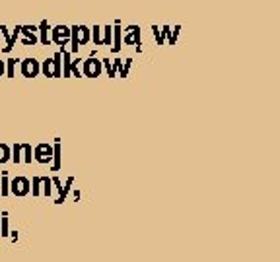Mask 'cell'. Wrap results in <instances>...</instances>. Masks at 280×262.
<instances>
[{
	"instance_id": "7a4b0ae2",
	"label": "cell",
	"mask_w": 280,
	"mask_h": 262,
	"mask_svg": "<svg viewBox=\"0 0 280 262\" xmlns=\"http://www.w3.org/2000/svg\"><path fill=\"white\" fill-rule=\"evenodd\" d=\"M61 60H62L61 51H57V53H55L51 58H47V60H43V62H41V74H43L45 78H62Z\"/></svg>"
},
{
	"instance_id": "7c38bea8",
	"label": "cell",
	"mask_w": 280,
	"mask_h": 262,
	"mask_svg": "<svg viewBox=\"0 0 280 262\" xmlns=\"http://www.w3.org/2000/svg\"><path fill=\"white\" fill-rule=\"evenodd\" d=\"M123 49V28L121 22L117 20L113 26V43H111V53H119Z\"/></svg>"
},
{
	"instance_id": "e0dca14e",
	"label": "cell",
	"mask_w": 280,
	"mask_h": 262,
	"mask_svg": "<svg viewBox=\"0 0 280 262\" xmlns=\"http://www.w3.org/2000/svg\"><path fill=\"white\" fill-rule=\"evenodd\" d=\"M20 28H22V26H16V29H14V31L10 33V37H8V41H6V45L2 47V51H4V53H10V51L14 49L16 41L20 39Z\"/></svg>"
},
{
	"instance_id": "f1b7e54d",
	"label": "cell",
	"mask_w": 280,
	"mask_h": 262,
	"mask_svg": "<svg viewBox=\"0 0 280 262\" xmlns=\"http://www.w3.org/2000/svg\"><path fill=\"white\" fill-rule=\"evenodd\" d=\"M4 72H6V62H4V60H0V78L4 76Z\"/></svg>"
},
{
	"instance_id": "52a82bcc",
	"label": "cell",
	"mask_w": 280,
	"mask_h": 262,
	"mask_svg": "<svg viewBox=\"0 0 280 262\" xmlns=\"http://www.w3.org/2000/svg\"><path fill=\"white\" fill-rule=\"evenodd\" d=\"M31 190V181L28 177H14L10 179V194L22 198V196H28Z\"/></svg>"
},
{
	"instance_id": "8992f818",
	"label": "cell",
	"mask_w": 280,
	"mask_h": 262,
	"mask_svg": "<svg viewBox=\"0 0 280 262\" xmlns=\"http://www.w3.org/2000/svg\"><path fill=\"white\" fill-rule=\"evenodd\" d=\"M33 160L41 165H51L53 161V144H47V142H41L33 148Z\"/></svg>"
},
{
	"instance_id": "7402d4cb",
	"label": "cell",
	"mask_w": 280,
	"mask_h": 262,
	"mask_svg": "<svg viewBox=\"0 0 280 262\" xmlns=\"http://www.w3.org/2000/svg\"><path fill=\"white\" fill-rule=\"evenodd\" d=\"M4 62H6V72H4V74H6L8 78H16V64H18L20 60H18V58H8V60H4Z\"/></svg>"
},
{
	"instance_id": "603a6c76",
	"label": "cell",
	"mask_w": 280,
	"mask_h": 262,
	"mask_svg": "<svg viewBox=\"0 0 280 262\" xmlns=\"http://www.w3.org/2000/svg\"><path fill=\"white\" fill-rule=\"evenodd\" d=\"M8 194H10V179L4 173L2 179H0V196H8Z\"/></svg>"
},
{
	"instance_id": "9a60e30c",
	"label": "cell",
	"mask_w": 280,
	"mask_h": 262,
	"mask_svg": "<svg viewBox=\"0 0 280 262\" xmlns=\"http://www.w3.org/2000/svg\"><path fill=\"white\" fill-rule=\"evenodd\" d=\"M72 187H74V177H68V179H66V183H64V187L61 189V194L55 198V204H62V202L66 200V196L70 194Z\"/></svg>"
},
{
	"instance_id": "f546056e",
	"label": "cell",
	"mask_w": 280,
	"mask_h": 262,
	"mask_svg": "<svg viewBox=\"0 0 280 262\" xmlns=\"http://www.w3.org/2000/svg\"><path fill=\"white\" fill-rule=\"evenodd\" d=\"M10 237H12V241H18L20 235H18V231H10Z\"/></svg>"
},
{
	"instance_id": "4fadbf2b",
	"label": "cell",
	"mask_w": 280,
	"mask_h": 262,
	"mask_svg": "<svg viewBox=\"0 0 280 262\" xmlns=\"http://www.w3.org/2000/svg\"><path fill=\"white\" fill-rule=\"evenodd\" d=\"M20 35L28 41H31V45L39 43V35H37V28L35 26H22L20 28Z\"/></svg>"
},
{
	"instance_id": "3957f363",
	"label": "cell",
	"mask_w": 280,
	"mask_h": 262,
	"mask_svg": "<svg viewBox=\"0 0 280 262\" xmlns=\"http://www.w3.org/2000/svg\"><path fill=\"white\" fill-rule=\"evenodd\" d=\"M123 45L136 47V53L142 51V35H140V26L130 24L123 29Z\"/></svg>"
},
{
	"instance_id": "cb8c5ba5",
	"label": "cell",
	"mask_w": 280,
	"mask_h": 262,
	"mask_svg": "<svg viewBox=\"0 0 280 262\" xmlns=\"http://www.w3.org/2000/svg\"><path fill=\"white\" fill-rule=\"evenodd\" d=\"M152 35H154V39H156L158 45H164V43H166V35H164V31H162V28L152 26Z\"/></svg>"
},
{
	"instance_id": "44dd1931",
	"label": "cell",
	"mask_w": 280,
	"mask_h": 262,
	"mask_svg": "<svg viewBox=\"0 0 280 262\" xmlns=\"http://www.w3.org/2000/svg\"><path fill=\"white\" fill-rule=\"evenodd\" d=\"M10 156H12V150L8 144H0V165H4L10 161Z\"/></svg>"
},
{
	"instance_id": "484cf974",
	"label": "cell",
	"mask_w": 280,
	"mask_h": 262,
	"mask_svg": "<svg viewBox=\"0 0 280 262\" xmlns=\"http://www.w3.org/2000/svg\"><path fill=\"white\" fill-rule=\"evenodd\" d=\"M33 196H41V177H33L31 179V190Z\"/></svg>"
},
{
	"instance_id": "277c9868",
	"label": "cell",
	"mask_w": 280,
	"mask_h": 262,
	"mask_svg": "<svg viewBox=\"0 0 280 262\" xmlns=\"http://www.w3.org/2000/svg\"><path fill=\"white\" fill-rule=\"evenodd\" d=\"M101 72H103L101 60L95 58V51H93L86 60H82V76H86V78H99Z\"/></svg>"
},
{
	"instance_id": "4316f807",
	"label": "cell",
	"mask_w": 280,
	"mask_h": 262,
	"mask_svg": "<svg viewBox=\"0 0 280 262\" xmlns=\"http://www.w3.org/2000/svg\"><path fill=\"white\" fill-rule=\"evenodd\" d=\"M92 39H93V45L101 47V26H93V29H92Z\"/></svg>"
},
{
	"instance_id": "d6986e66",
	"label": "cell",
	"mask_w": 280,
	"mask_h": 262,
	"mask_svg": "<svg viewBox=\"0 0 280 262\" xmlns=\"http://www.w3.org/2000/svg\"><path fill=\"white\" fill-rule=\"evenodd\" d=\"M0 235L8 237L10 235V221H8V212H2V218H0Z\"/></svg>"
},
{
	"instance_id": "6da1fadb",
	"label": "cell",
	"mask_w": 280,
	"mask_h": 262,
	"mask_svg": "<svg viewBox=\"0 0 280 262\" xmlns=\"http://www.w3.org/2000/svg\"><path fill=\"white\" fill-rule=\"evenodd\" d=\"M92 41V29L88 26H72L70 28V53L76 55L80 47L88 45Z\"/></svg>"
},
{
	"instance_id": "8fae6325",
	"label": "cell",
	"mask_w": 280,
	"mask_h": 262,
	"mask_svg": "<svg viewBox=\"0 0 280 262\" xmlns=\"http://www.w3.org/2000/svg\"><path fill=\"white\" fill-rule=\"evenodd\" d=\"M51 24L47 22V20H43L41 24H39V28H37V35H39V43L41 45H45V47H49L51 45Z\"/></svg>"
},
{
	"instance_id": "5bb4252c",
	"label": "cell",
	"mask_w": 280,
	"mask_h": 262,
	"mask_svg": "<svg viewBox=\"0 0 280 262\" xmlns=\"http://www.w3.org/2000/svg\"><path fill=\"white\" fill-rule=\"evenodd\" d=\"M162 31H164L166 41L170 43V47L177 45V39H179V33H181V26H175L173 29H171L170 26H164V28H162Z\"/></svg>"
},
{
	"instance_id": "ba28073f",
	"label": "cell",
	"mask_w": 280,
	"mask_h": 262,
	"mask_svg": "<svg viewBox=\"0 0 280 262\" xmlns=\"http://www.w3.org/2000/svg\"><path fill=\"white\" fill-rule=\"evenodd\" d=\"M20 72L24 78H37L41 74V62L33 57L20 60Z\"/></svg>"
},
{
	"instance_id": "9c48e42d",
	"label": "cell",
	"mask_w": 280,
	"mask_h": 262,
	"mask_svg": "<svg viewBox=\"0 0 280 262\" xmlns=\"http://www.w3.org/2000/svg\"><path fill=\"white\" fill-rule=\"evenodd\" d=\"M130 66H132V58H113V70L119 78H128V72H130Z\"/></svg>"
},
{
	"instance_id": "ffe728a7",
	"label": "cell",
	"mask_w": 280,
	"mask_h": 262,
	"mask_svg": "<svg viewBox=\"0 0 280 262\" xmlns=\"http://www.w3.org/2000/svg\"><path fill=\"white\" fill-rule=\"evenodd\" d=\"M41 194L47 196V198L53 194V183H51V177H41Z\"/></svg>"
},
{
	"instance_id": "2e32d148",
	"label": "cell",
	"mask_w": 280,
	"mask_h": 262,
	"mask_svg": "<svg viewBox=\"0 0 280 262\" xmlns=\"http://www.w3.org/2000/svg\"><path fill=\"white\" fill-rule=\"evenodd\" d=\"M20 154H22V161L24 163H31L33 160V148L28 142H20Z\"/></svg>"
},
{
	"instance_id": "d4e9b609",
	"label": "cell",
	"mask_w": 280,
	"mask_h": 262,
	"mask_svg": "<svg viewBox=\"0 0 280 262\" xmlns=\"http://www.w3.org/2000/svg\"><path fill=\"white\" fill-rule=\"evenodd\" d=\"M101 66H103V70H105V74H107L109 78H115V76H117L115 70H113V60L103 58V60H101Z\"/></svg>"
},
{
	"instance_id": "5b68a950",
	"label": "cell",
	"mask_w": 280,
	"mask_h": 262,
	"mask_svg": "<svg viewBox=\"0 0 280 262\" xmlns=\"http://www.w3.org/2000/svg\"><path fill=\"white\" fill-rule=\"evenodd\" d=\"M51 43L57 45V47H61V49L68 47V43H70V28L62 26V24L51 28Z\"/></svg>"
},
{
	"instance_id": "ac0fdd59",
	"label": "cell",
	"mask_w": 280,
	"mask_h": 262,
	"mask_svg": "<svg viewBox=\"0 0 280 262\" xmlns=\"http://www.w3.org/2000/svg\"><path fill=\"white\" fill-rule=\"evenodd\" d=\"M113 43V26H103L101 28V45L111 47Z\"/></svg>"
},
{
	"instance_id": "83f0119b",
	"label": "cell",
	"mask_w": 280,
	"mask_h": 262,
	"mask_svg": "<svg viewBox=\"0 0 280 262\" xmlns=\"http://www.w3.org/2000/svg\"><path fill=\"white\" fill-rule=\"evenodd\" d=\"M70 192H72V200H74V202H80V198H82L80 190H74V187H72V190H70Z\"/></svg>"
},
{
	"instance_id": "30bf717a",
	"label": "cell",
	"mask_w": 280,
	"mask_h": 262,
	"mask_svg": "<svg viewBox=\"0 0 280 262\" xmlns=\"http://www.w3.org/2000/svg\"><path fill=\"white\" fill-rule=\"evenodd\" d=\"M62 167V144L61 138H55L53 144V161H51V171H61Z\"/></svg>"
}]
</instances>
